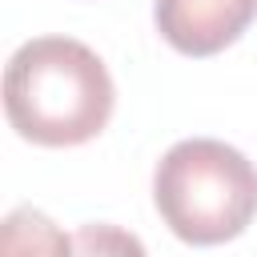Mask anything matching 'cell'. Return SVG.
<instances>
[{
  "instance_id": "277c9868",
  "label": "cell",
  "mask_w": 257,
  "mask_h": 257,
  "mask_svg": "<svg viewBox=\"0 0 257 257\" xmlns=\"http://www.w3.org/2000/svg\"><path fill=\"white\" fill-rule=\"evenodd\" d=\"M28 221V209H20V213H12L8 221H4V249H24V241L16 237V229ZM32 225H40V213H32ZM32 249H68V241L44 221L40 225V233H32Z\"/></svg>"
},
{
  "instance_id": "6da1fadb",
  "label": "cell",
  "mask_w": 257,
  "mask_h": 257,
  "mask_svg": "<svg viewBox=\"0 0 257 257\" xmlns=\"http://www.w3.org/2000/svg\"><path fill=\"white\" fill-rule=\"evenodd\" d=\"M112 76L104 60L72 36H36L4 68L8 124L44 149L92 141L112 116Z\"/></svg>"
},
{
  "instance_id": "7a4b0ae2",
  "label": "cell",
  "mask_w": 257,
  "mask_h": 257,
  "mask_svg": "<svg viewBox=\"0 0 257 257\" xmlns=\"http://www.w3.org/2000/svg\"><path fill=\"white\" fill-rule=\"evenodd\" d=\"M161 221L189 245H221L245 233L257 213L253 161L213 137L177 141L153 177Z\"/></svg>"
},
{
  "instance_id": "3957f363",
  "label": "cell",
  "mask_w": 257,
  "mask_h": 257,
  "mask_svg": "<svg viewBox=\"0 0 257 257\" xmlns=\"http://www.w3.org/2000/svg\"><path fill=\"white\" fill-rule=\"evenodd\" d=\"M257 20V0H157L161 36L185 56L229 48Z\"/></svg>"
}]
</instances>
